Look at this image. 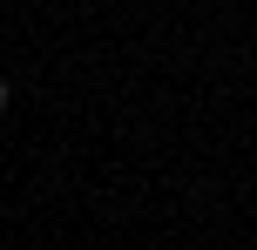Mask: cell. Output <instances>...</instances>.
I'll list each match as a JSON object with an SVG mask.
<instances>
[{
    "instance_id": "6da1fadb",
    "label": "cell",
    "mask_w": 257,
    "mask_h": 250,
    "mask_svg": "<svg viewBox=\"0 0 257 250\" xmlns=\"http://www.w3.org/2000/svg\"><path fill=\"white\" fill-rule=\"evenodd\" d=\"M0 108H7V88H0Z\"/></svg>"
}]
</instances>
